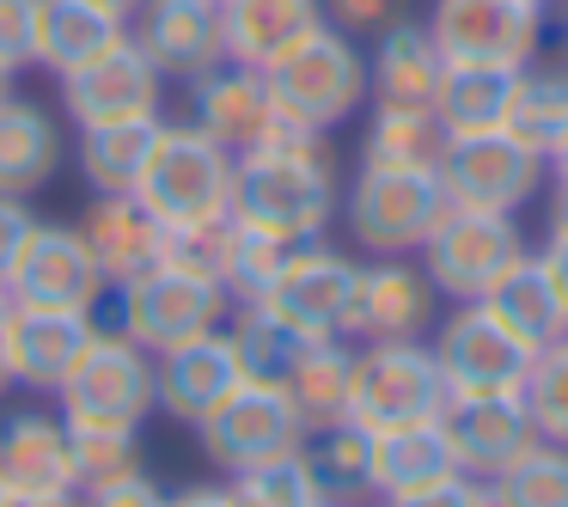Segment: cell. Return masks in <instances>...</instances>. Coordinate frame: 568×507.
<instances>
[{
    "mask_svg": "<svg viewBox=\"0 0 568 507\" xmlns=\"http://www.w3.org/2000/svg\"><path fill=\"white\" fill-rule=\"evenodd\" d=\"M336 160L318 129L275 111L257 148L239 153L233 165V214L282 245H312L336 221Z\"/></svg>",
    "mask_w": 568,
    "mask_h": 507,
    "instance_id": "cell-1",
    "label": "cell"
},
{
    "mask_svg": "<svg viewBox=\"0 0 568 507\" xmlns=\"http://www.w3.org/2000/svg\"><path fill=\"white\" fill-rule=\"evenodd\" d=\"M233 165L239 153L202 135L196 123H165L160 148L135 184V202L165 233H209L233 214Z\"/></svg>",
    "mask_w": 568,
    "mask_h": 507,
    "instance_id": "cell-2",
    "label": "cell"
},
{
    "mask_svg": "<svg viewBox=\"0 0 568 507\" xmlns=\"http://www.w3.org/2000/svg\"><path fill=\"white\" fill-rule=\"evenodd\" d=\"M111 294H116V331H123L129 343H141L148 355L221 331L226 312H233L226 287L214 282L209 270L178 263V257H160L153 270H141L135 282L111 287Z\"/></svg>",
    "mask_w": 568,
    "mask_h": 507,
    "instance_id": "cell-3",
    "label": "cell"
},
{
    "mask_svg": "<svg viewBox=\"0 0 568 507\" xmlns=\"http://www.w3.org/2000/svg\"><path fill=\"white\" fill-rule=\"evenodd\" d=\"M263 80H270L275 111H287L294 123L318 129V135H331L336 123H348L373 92L367 55H361L355 38L336 31V26H318L306 43H294L282 62L263 68Z\"/></svg>",
    "mask_w": 568,
    "mask_h": 507,
    "instance_id": "cell-4",
    "label": "cell"
},
{
    "mask_svg": "<svg viewBox=\"0 0 568 507\" xmlns=\"http://www.w3.org/2000/svg\"><path fill=\"white\" fill-rule=\"evenodd\" d=\"M446 214V190L434 172H385V165H361L348 184L343 221L367 257H416L428 233Z\"/></svg>",
    "mask_w": 568,
    "mask_h": 507,
    "instance_id": "cell-5",
    "label": "cell"
},
{
    "mask_svg": "<svg viewBox=\"0 0 568 507\" xmlns=\"http://www.w3.org/2000/svg\"><path fill=\"white\" fill-rule=\"evenodd\" d=\"M440 409H446V379L422 336L355 348V397H348L355 428L392 434V428H409V422H434Z\"/></svg>",
    "mask_w": 568,
    "mask_h": 507,
    "instance_id": "cell-6",
    "label": "cell"
},
{
    "mask_svg": "<svg viewBox=\"0 0 568 507\" xmlns=\"http://www.w3.org/2000/svg\"><path fill=\"white\" fill-rule=\"evenodd\" d=\"M68 428H141L153 416V355L123 331H99L55 392Z\"/></svg>",
    "mask_w": 568,
    "mask_h": 507,
    "instance_id": "cell-7",
    "label": "cell"
},
{
    "mask_svg": "<svg viewBox=\"0 0 568 507\" xmlns=\"http://www.w3.org/2000/svg\"><path fill=\"white\" fill-rule=\"evenodd\" d=\"M196 440H202V453H209V465H221L226 477H239V470H251V465L300 453V446L312 440V428L300 422L294 397H287L282 385L245 379L239 392H226L221 404L196 422Z\"/></svg>",
    "mask_w": 568,
    "mask_h": 507,
    "instance_id": "cell-8",
    "label": "cell"
},
{
    "mask_svg": "<svg viewBox=\"0 0 568 507\" xmlns=\"http://www.w3.org/2000/svg\"><path fill=\"white\" fill-rule=\"evenodd\" d=\"M434 367L446 379V397H489V392H526V373L538 348H526L483 300L458 306L434 331Z\"/></svg>",
    "mask_w": 568,
    "mask_h": 507,
    "instance_id": "cell-9",
    "label": "cell"
},
{
    "mask_svg": "<svg viewBox=\"0 0 568 507\" xmlns=\"http://www.w3.org/2000/svg\"><path fill=\"white\" fill-rule=\"evenodd\" d=\"M55 99L62 116L74 129H99V123H129V116H160L165 104V74L153 68V55L129 38H116L111 50H99L92 62L55 74Z\"/></svg>",
    "mask_w": 568,
    "mask_h": 507,
    "instance_id": "cell-10",
    "label": "cell"
},
{
    "mask_svg": "<svg viewBox=\"0 0 568 507\" xmlns=\"http://www.w3.org/2000/svg\"><path fill=\"white\" fill-rule=\"evenodd\" d=\"M550 160L531 153L526 141H514L507 129L495 135H465L446 148L440 160V190L446 209H477V214H519L544 190Z\"/></svg>",
    "mask_w": 568,
    "mask_h": 507,
    "instance_id": "cell-11",
    "label": "cell"
},
{
    "mask_svg": "<svg viewBox=\"0 0 568 507\" xmlns=\"http://www.w3.org/2000/svg\"><path fill=\"white\" fill-rule=\"evenodd\" d=\"M526 251V239H519L514 214H477V209H446L440 226L428 233V245H422V270H428L434 294L458 300V306H470V300H483L495 287V275L507 270V263Z\"/></svg>",
    "mask_w": 568,
    "mask_h": 507,
    "instance_id": "cell-12",
    "label": "cell"
},
{
    "mask_svg": "<svg viewBox=\"0 0 568 507\" xmlns=\"http://www.w3.org/2000/svg\"><path fill=\"white\" fill-rule=\"evenodd\" d=\"M355 282L361 263L331 251L324 239L294 245L275 270L270 294L257 300L263 312H275L282 324H294L300 336H343L348 331V306H355Z\"/></svg>",
    "mask_w": 568,
    "mask_h": 507,
    "instance_id": "cell-13",
    "label": "cell"
},
{
    "mask_svg": "<svg viewBox=\"0 0 568 507\" xmlns=\"http://www.w3.org/2000/svg\"><path fill=\"white\" fill-rule=\"evenodd\" d=\"M0 287H7L13 306H55V312H99V300L111 294L80 226H55V221H38V233L26 239V251H19V263L7 270Z\"/></svg>",
    "mask_w": 568,
    "mask_h": 507,
    "instance_id": "cell-14",
    "label": "cell"
},
{
    "mask_svg": "<svg viewBox=\"0 0 568 507\" xmlns=\"http://www.w3.org/2000/svg\"><path fill=\"white\" fill-rule=\"evenodd\" d=\"M428 31L446 62L526 68L544 43V13L526 0H434Z\"/></svg>",
    "mask_w": 568,
    "mask_h": 507,
    "instance_id": "cell-15",
    "label": "cell"
},
{
    "mask_svg": "<svg viewBox=\"0 0 568 507\" xmlns=\"http://www.w3.org/2000/svg\"><path fill=\"white\" fill-rule=\"evenodd\" d=\"M239 385H245V367H239V355H233L226 324L153 355V409L184 422V428H196V422L209 416L226 392H239Z\"/></svg>",
    "mask_w": 568,
    "mask_h": 507,
    "instance_id": "cell-16",
    "label": "cell"
},
{
    "mask_svg": "<svg viewBox=\"0 0 568 507\" xmlns=\"http://www.w3.org/2000/svg\"><path fill=\"white\" fill-rule=\"evenodd\" d=\"M434 282L422 263L409 257H373L361 263L355 306H348V331L361 343H397V336H422L434 324Z\"/></svg>",
    "mask_w": 568,
    "mask_h": 507,
    "instance_id": "cell-17",
    "label": "cell"
},
{
    "mask_svg": "<svg viewBox=\"0 0 568 507\" xmlns=\"http://www.w3.org/2000/svg\"><path fill=\"white\" fill-rule=\"evenodd\" d=\"M129 31H135V43L153 55V68L165 80H196L226 62L221 0H148L129 19Z\"/></svg>",
    "mask_w": 568,
    "mask_h": 507,
    "instance_id": "cell-18",
    "label": "cell"
},
{
    "mask_svg": "<svg viewBox=\"0 0 568 507\" xmlns=\"http://www.w3.org/2000/svg\"><path fill=\"white\" fill-rule=\"evenodd\" d=\"M184 123H196L202 135H214L233 153L257 148L263 129L275 123V99H270L263 68L221 62V68H209V74L184 80Z\"/></svg>",
    "mask_w": 568,
    "mask_h": 507,
    "instance_id": "cell-19",
    "label": "cell"
},
{
    "mask_svg": "<svg viewBox=\"0 0 568 507\" xmlns=\"http://www.w3.org/2000/svg\"><path fill=\"white\" fill-rule=\"evenodd\" d=\"M440 428L458 453V470L489 483L501 465H514L538 428H531V409H526V392H489V397H446L440 409Z\"/></svg>",
    "mask_w": 568,
    "mask_h": 507,
    "instance_id": "cell-20",
    "label": "cell"
},
{
    "mask_svg": "<svg viewBox=\"0 0 568 507\" xmlns=\"http://www.w3.org/2000/svg\"><path fill=\"white\" fill-rule=\"evenodd\" d=\"M99 336V318L92 312H55V306H13V385L26 392H62L68 373L80 367V355Z\"/></svg>",
    "mask_w": 568,
    "mask_h": 507,
    "instance_id": "cell-21",
    "label": "cell"
},
{
    "mask_svg": "<svg viewBox=\"0 0 568 507\" xmlns=\"http://www.w3.org/2000/svg\"><path fill=\"white\" fill-rule=\"evenodd\" d=\"M0 483L13 495L74 489V434L62 409H7L0 416Z\"/></svg>",
    "mask_w": 568,
    "mask_h": 507,
    "instance_id": "cell-22",
    "label": "cell"
},
{
    "mask_svg": "<svg viewBox=\"0 0 568 507\" xmlns=\"http://www.w3.org/2000/svg\"><path fill=\"white\" fill-rule=\"evenodd\" d=\"M74 226H80L92 263L104 270V282H111V287L135 282L141 270H153V263L165 257V226L153 221L135 196H92L87 214H80Z\"/></svg>",
    "mask_w": 568,
    "mask_h": 507,
    "instance_id": "cell-23",
    "label": "cell"
},
{
    "mask_svg": "<svg viewBox=\"0 0 568 507\" xmlns=\"http://www.w3.org/2000/svg\"><path fill=\"white\" fill-rule=\"evenodd\" d=\"M440 74H446V55H440V43H434L428 26H416V19H397V26L379 31V43H373V62H367L373 104H397V111H434Z\"/></svg>",
    "mask_w": 568,
    "mask_h": 507,
    "instance_id": "cell-24",
    "label": "cell"
},
{
    "mask_svg": "<svg viewBox=\"0 0 568 507\" xmlns=\"http://www.w3.org/2000/svg\"><path fill=\"white\" fill-rule=\"evenodd\" d=\"M221 26H226V62L270 68L331 19H324V0H221Z\"/></svg>",
    "mask_w": 568,
    "mask_h": 507,
    "instance_id": "cell-25",
    "label": "cell"
},
{
    "mask_svg": "<svg viewBox=\"0 0 568 507\" xmlns=\"http://www.w3.org/2000/svg\"><path fill=\"white\" fill-rule=\"evenodd\" d=\"M483 306H489L526 348H550V343L568 336V300H562V287L550 282V270H544L538 251H519V257L495 275V287L483 294Z\"/></svg>",
    "mask_w": 568,
    "mask_h": 507,
    "instance_id": "cell-26",
    "label": "cell"
},
{
    "mask_svg": "<svg viewBox=\"0 0 568 507\" xmlns=\"http://www.w3.org/2000/svg\"><path fill=\"white\" fill-rule=\"evenodd\" d=\"M458 470V453L446 440L440 416L434 422H409V428L373 434V495L379 501H404V495H422L434 483H446Z\"/></svg>",
    "mask_w": 568,
    "mask_h": 507,
    "instance_id": "cell-27",
    "label": "cell"
},
{
    "mask_svg": "<svg viewBox=\"0 0 568 507\" xmlns=\"http://www.w3.org/2000/svg\"><path fill=\"white\" fill-rule=\"evenodd\" d=\"M514 87H519V68L446 62L440 92H434V116H440V129H446L453 141H465V135H495V129H507Z\"/></svg>",
    "mask_w": 568,
    "mask_h": 507,
    "instance_id": "cell-28",
    "label": "cell"
},
{
    "mask_svg": "<svg viewBox=\"0 0 568 507\" xmlns=\"http://www.w3.org/2000/svg\"><path fill=\"white\" fill-rule=\"evenodd\" d=\"M287 251L294 245H282V239L245 226L239 214H226L221 226L202 233V263H209V275L226 287L233 306H257V300L270 294V282H275V270H282Z\"/></svg>",
    "mask_w": 568,
    "mask_h": 507,
    "instance_id": "cell-29",
    "label": "cell"
},
{
    "mask_svg": "<svg viewBox=\"0 0 568 507\" xmlns=\"http://www.w3.org/2000/svg\"><path fill=\"white\" fill-rule=\"evenodd\" d=\"M62 165V129L31 99L0 104V196H38Z\"/></svg>",
    "mask_w": 568,
    "mask_h": 507,
    "instance_id": "cell-30",
    "label": "cell"
},
{
    "mask_svg": "<svg viewBox=\"0 0 568 507\" xmlns=\"http://www.w3.org/2000/svg\"><path fill=\"white\" fill-rule=\"evenodd\" d=\"M116 38H129V19L104 13L92 0H38V43H31V68H68L92 62L99 50H111Z\"/></svg>",
    "mask_w": 568,
    "mask_h": 507,
    "instance_id": "cell-31",
    "label": "cell"
},
{
    "mask_svg": "<svg viewBox=\"0 0 568 507\" xmlns=\"http://www.w3.org/2000/svg\"><path fill=\"white\" fill-rule=\"evenodd\" d=\"M165 116H129V123H99L80 129V178L92 196H135L153 148H160Z\"/></svg>",
    "mask_w": 568,
    "mask_h": 507,
    "instance_id": "cell-32",
    "label": "cell"
},
{
    "mask_svg": "<svg viewBox=\"0 0 568 507\" xmlns=\"http://www.w3.org/2000/svg\"><path fill=\"white\" fill-rule=\"evenodd\" d=\"M282 392L294 397L300 422L312 434L331 428V422H348V397H355V348L343 336H318V343L300 348L294 373L282 379Z\"/></svg>",
    "mask_w": 568,
    "mask_h": 507,
    "instance_id": "cell-33",
    "label": "cell"
},
{
    "mask_svg": "<svg viewBox=\"0 0 568 507\" xmlns=\"http://www.w3.org/2000/svg\"><path fill=\"white\" fill-rule=\"evenodd\" d=\"M453 148L434 111H397V104H373L367 141H361V165H385V172H434Z\"/></svg>",
    "mask_w": 568,
    "mask_h": 507,
    "instance_id": "cell-34",
    "label": "cell"
},
{
    "mask_svg": "<svg viewBox=\"0 0 568 507\" xmlns=\"http://www.w3.org/2000/svg\"><path fill=\"white\" fill-rule=\"evenodd\" d=\"M306 458L318 470V489L331 507H367L373 501V434L355 422H331L306 440Z\"/></svg>",
    "mask_w": 568,
    "mask_h": 507,
    "instance_id": "cell-35",
    "label": "cell"
},
{
    "mask_svg": "<svg viewBox=\"0 0 568 507\" xmlns=\"http://www.w3.org/2000/svg\"><path fill=\"white\" fill-rule=\"evenodd\" d=\"M507 135L526 141V148L544 153V160L562 148L568 141V68H519Z\"/></svg>",
    "mask_w": 568,
    "mask_h": 507,
    "instance_id": "cell-36",
    "label": "cell"
},
{
    "mask_svg": "<svg viewBox=\"0 0 568 507\" xmlns=\"http://www.w3.org/2000/svg\"><path fill=\"white\" fill-rule=\"evenodd\" d=\"M226 336H233V355H239V367H245V379H257V385H282L287 373H294L300 348L318 343V336H300L294 324H282L263 306L226 312Z\"/></svg>",
    "mask_w": 568,
    "mask_h": 507,
    "instance_id": "cell-37",
    "label": "cell"
},
{
    "mask_svg": "<svg viewBox=\"0 0 568 507\" xmlns=\"http://www.w3.org/2000/svg\"><path fill=\"white\" fill-rule=\"evenodd\" d=\"M495 507H568V446L531 440L514 465L489 477Z\"/></svg>",
    "mask_w": 568,
    "mask_h": 507,
    "instance_id": "cell-38",
    "label": "cell"
},
{
    "mask_svg": "<svg viewBox=\"0 0 568 507\" xmlns=\"http://www.w3.org/2000/svg\"><path fill=\"white\" fill-rule=\"evenodd\" d=\"M226 489H233V507H324V489H318V470H312L306 446L270 458V465L239 470V477H226Z\"/></svg>",
    "mask_w": 568,
    "mask_h": 507,
    "instance_id": "cell-39",
    "label": "cell"
},
{
    "mask_svg": "<svg viewBox=\"0 0 568 507\" xmlns=\"http://www.w3.org/2000/svg\"><path fill=\"white\" fill-rule=\"evenodd\" d=\"M68 434H74V489H104V483L148 470L141 428H68Z\"/></svg>",
    "mask_w": 568,
    "mask_h": 507,
    "instance_id": "cell-40",
    "label": "cell"
},
{
    "mask_svg": "<svg viewBox=\"0 0 568 507\" xmlns=\"http://www.w3.org/2000/svg\"><path fill=\"white\" fill-rule=\"evenodd\" d=\"M526 409H531L538 440L568 446V336L550 348H538V361H531V373H526Z\"/></svg>",
    "mask_w": 568,
    "mask_h": 507,
    "instance_id": "cell-41",
    "label": "cell"
},
{
    "mask_svg": "<svg viewBox=\"0 0 568 507\" xmlns=\"http://www.w3.org/2000/svg\"><path fill=\"white\" fill-rule=\"evenodd\" d=\"M38 43V0H0V68H31Z\"/></svg>",
    "mask_w": 568,
    "mask_h": 507,
    "instance_id": "cell-42",
    "label": "cell"
},
{
    "mask_svg": "<svg viewBox=\"0 0 568 507\" xmlns=\"http://www.w3.org/2000/svg\"><path fill=\"white\" fill-rule=\"evenodd\" d=\"M404 7L409 0H324V19H331L336 31H348V38H355V31H373V38H379L385 26L404 19Z\"/></svg>",
    "mask_w": 568,
    "mask_h": 507,
    "instance_id": "cell-43",
    "label": "cell"
},
{
    "mask_svg": "<svg viewBox=\"0 0 568 507\" xmlns=\"http://www.w3.org/2000/svg\"><path fill=\"white\" fill-rule=\"evenodd\" d=\"M385 507H495L489 483L470 477V470H453L446 483H434V489L422 495H404V501H385Z\"/></svg>",
    "mask_w": 568,
    "mask_h": 507,
    "instance_id": "cell-44",
    "label": "cell"
},
{
    "mask_svg": "<svg viewBox=\"0 0 568 507\" xmlns=\"http://www.w3.org/2000/svg\"><path fill=\"white\" fill-rule=\"evenodd\" d=\"M80 507H165V489L148 470H135V477L104 483V489H80Z\"/></svg>",
    "mask_w": 568,
    "mask_h": 507,
    "instance_id": "cell-45",
    "label": "cell"
},
{
    "mask_svg": "<svg viewBox=\"0 0 568 507\" xmlns=\"http://www.w3.org/2000/svg\"><path fill=\"white\" fill-rule=\"evenodd\" d=\"M38 233V214H31L26 196H0V282H7V270L19 263V251H26V239Z\"/></svg>",
    "mask_w": 568,
    "mask_h": 507,
    "instance_id": "cell-46",
    "label": "cell"
},
{
    "mask_svg": "<svg viewBox=\"0 0 568 507\" xmlns=\"http://www.w3.org/2000/svg\"><path fill=\"white\" fill-rule=\"evenodd\" d=\"M544 270H550V282L562 287L568 300V190H556V209H550V239H544Z\"/></svg>",
    "mask_w": 568,
    "mask_h": 507,
    "instance_id": "cell-47",
    "label": "cell"
},
{
    "mask_svg": "<svg viewBox=\"0 0 568 507\" xmlns=\"http://www.w3.org/2000/svg\"><path fill=\"white\" fill-rule=\"evenodd\" d=\"M165 507H233V489L226 483H190V489L165 495Z\"/></svg>",
    "mask_w": 568,
    "mask_h": 507,
    "instance_id": "cell-48",
    "label": "cell"
},
{
    "mask_svg": "<svg viewBox=\"0 0 568 507\" xmlns=\"http://www.w3.org/2000/svg\"><path fill=\"white\" fill-rule=\"evenodd\" d=\"M7 331H13V300L0 287V397L13 392V343H7Z\"/></svg>",
    "mask_w": 568,
    "mask_h": 507,
    "instance_id": "cell-49",
    "label": "cell"
},
{
    "mask_svg": "<svg viewBox=\"0 0 568 507\" xmlns=\"http://www.w3.org/2000/svg\"><path fill=\"white\" fill-rule=\"evenodd\" d=\"M13 507H80V489H43V495H13Z\"/></svg>",
    "mask_w": 568,
    "mask_h": 507,
    "instance_id": "cell-50",
    "label": "cell"
},
{
    "mask_svg": "<svg viewBox=\"0 0 568 507\" xmlns=\"http://www.w3.org/2000/svg\"><path fill=\"white\" fill-rule=\"evenodd\" d=\"M92 7H104V13H116V19H135L148 0H92Z\"/></svg>",
    "mask_w": 568,
    "mask_h": 507,
    "instance_id": "cell-51",
    "label": "cell"
},
{
    "mask_svg": "<svg viewBox=\"0 0 568 507\" xmlns=\"http://www.w3.org/2000/svg\"><path fill=\"white\" fill-rule=\"evenodd\" d=\"M550 172H556V184H562V190H568V141H562V148H556V153H550Z\"/></svg>",
    "mask_w": 568,
    "mask_h": 507,
    "instance_id": "cell-52",
    "label": "cell"
},
{
    "mask_svg": "<svg viewBox=\"0 0 568 507\" xmlns=\"http://www.w3.org/2000/svg\"><path fill=\"white\" fill-rule=\"evenodd\" d=\"M13 99V68H0V104Z\"/></svg>",
    "mask_w": 568,
    "mask_h": 507,
    "instance_id": "cell-53",
    "label": "cell"
},
{
    "mask_svg": "<svg viewBox=\"0 0 568 507\" xmlns=\"http://www.w3.org/2000/svg\"><path fill=\"white\" fill-rule=\"evenodd\" d=\"M562 68H568V0H562Z\"/></svg>",
    "mask_w": 568,
    "mask_h": 507,
    "instance_id": "cell-54",
    "label": "cell"
},
{
    "mask_svg": "<svg viewBox=\"0 0 568 507\" xmlns=\"http://www.w3.org/2000/svg\"><path fill=\"white\" fill-rule=\"evenodd\" d=\"M0 507H13V489H7V483H0Z\"/></svg>",
    "mask_w": 568,
    "mask_h": 507,
    "instance_id": "cell-55",
    "label": "cell"
},
{
    "mask_svg": "<svg viewBox=\"0 0 568 507\" xmlns=\"http://www.w3.org/2000/svg\"><path fill=\"white\" fill-rule=\"evenodd\" d=\"M526 7H538V13H544V7H550V0H526Z\"/></svg>",
    "mask_w": 568,
    "mask_h": 507,
    "instance_id": "cell-56",
    "label": "cell"
},
{
    "mask_svg": "<svg viewBox=\"0 0 568 507\" xmlns=\"http://www.w3.org/2000/svg\"><path fill=\"white\" fill-rule=\"evenodd\" d=\"M324 507H331V501H324Z\"/></svg>",
    "mask_w": 568,
    "mask_h": 507,
    "instance_id": "cell-57",
    "label": "cell"
}]
</instances>
